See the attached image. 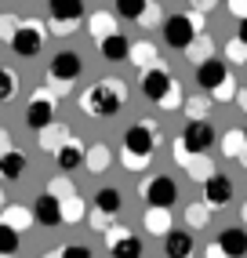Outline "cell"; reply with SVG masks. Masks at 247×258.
<instances>
[{"instance_id":"cell-30","label":"cell","mask_w":247,"mask_h":258,"mask_svg":"<svg viewBox=\"0 0 247 258\" xmlns=\"http://www.w3.org/2000/svg\"><path fill=\"white\" fill-rule=\"evenodd\" d=\"M186 218H189V226L193 229H200V226H207V222H211V204H189V208H186Z\"/></svg>"},{"instance_id":"cell-41","label":"cell","mask_w":247,"mask_h":258,"mask_svg":"<svg viewBox=\"0 0 247 258\" xmlns=\"http://www.w3.org/2000/svg\"><path fill=\"white\" fill-rule=\"evenodd\" d=\"M62 258H91V247H84V244H69L62 251Z\"/></svg>"},{"instance_id":"cell-37","label":"cell","mask_w":247,"mask_h":258,"mask_svg":"<svg viewBox=\"0 0 247 258\" xmlns=\"http://www.w3.org/2000/svg\"><path fill=\"white\" fill-rule=\"evenodd\" d=\"M225 55H229V62H247V44L229 40V44H225Z\"/></svg>"},{"instance_id":"cell-31","label":"cell","mask_w":247,"mask_h":258,"mask_svg":"<svg viewBox=\"0 0 247 258\" xmlns=\"http://www.w3.org/2000/svg\"><path fill=\"white\" fill-rule=\"evenodd\" d=\"M80 218H84V200H80V197H69V200H62V222L77 226Z\"/></svg>"},{"instance_id":"cell-34","label":"cell","mask_w":247,"mask_h":258,"mask_svg":"<svg viewBox=\"0 0 247 258\" xmlns=\"http://www.w3.org/2000/svg\"><path fill=\"white\" fill-rule=\"evenodd\" d=\"M211 102L215 98H193V102H186V113H189V120H207V109H211Z\"/></svg>"},{"instance_id":"cell-4","label":"cell","mask_w":247,"mask_h":258,"mask_svg":"<svg viewBox=\"0 0 247 258\" xmlns=\"http://www.w3.org/2000/svg\"><path fill=\"white\" fill-rule=\"evenodd\" d=\"M142 200L149 204V208H174V200H178V185H174V178L171 175H156V178H149L142 189Z\"/></svg>"},{"instance_id":"cell-43","label":"cell","mask_w":247,"mask_h":258,"mask_svg":"<svg viewBox=\"0 0 247 258\" xmlns=\"http://www.w3.org/2000/svg\"><path fill=\"white\" fill-rule=\"evenodd\" d=\"M229 11H233V15H240V22L247 19V4H229Z\"/></svg>"},{"instance_id":"cell-19","label":"cell","mask_w":247,"mask_h":258,"mask_svg":"<svg viewBox=\"0 0 247 258\" xmlns=\"http://www.w3.org/2000/svg\"><path fill=\"white\" fill-rule=\"evenodd\" d=\"M26 164H29V157H22L19 149H8L4 157H0V175H4L8 182H15V178L26 175Z\"/></svg>"},{"instance_id":"cell-1","label":"cell","mask_w":247,"mask_h":258,"mask_svg":"<svg viewBox=\"0 0 247 258\" xmlns=\"http://www.w3.org/2000/svg\"><path fill=\"white\" fill-rule=\"evenodd\" d=\"M124 98H128V84L124 80H102L80 95V109L91 116H113V113H120Z\"/></svg>"},{"instance_id":"cell-35","label":"cell","mask_w":247,"mask_h":258,"mask_svg":"<svg viewBox=\"0 0 247 258\" xmlns=\"http://www.w3.org/2000/svg\"><path fill=\"white\" fill-rule=\"evenodd\" d=\"M47 193L58 197V200H69V197H73V189H69L66 178H51V182H47Z\"/></svg>"},{"instance_id":"cell-28","label":"cell","mask_w":247,"mask_h":258,"mask_svg":"<svg viewBox=\"0 0 247 258\" xmlns=\"http://www.w3.org/2000/svg\"><path fill=\"white\" fill-rule=\"evenodd\" d=\"M105 167H109V146H91V149H87V171H95V175H98V171H105Z\"/></svg>"},{"instance_id":"cell-9","label":"cell","mask_w":247,"mask_h":258,"mask_svg":"<svg viewBox=\"0 0 247 258\" xmlns=\"http://www.w3.org/2000/svg\"><path fill=\"white\" fill-rule=\"evenodd\" d=\"M40 47H44V29L37 22H22L15 40H11V51L22 58H33V55H40Z\"/></svg>"},{"instance_id":"cell-7","label":"cell","mask_w":247,"mask_h":258,"mask_svg":"<svg viewBox=\"0 0 247 258\" xmlns=\"http://www.w3.org/2000/svg\"><path fill=\"white\" fill-rule=\"evenodd\" d=\"M47 11H51V26H55L58 33H69L77 22H84V15H87V8L80 4V0H51Z\"/></svg>"},{"instance_id":"cell-13","label":"cell","mask_w":247,"mask_h":258,"mask_svg":"<svg viewBox=\"0 0 247 258\" xmlns=\"http://www.w3.org/2000/svg\"><path fill=\"white\" fill-rule=\"evenodd\" d=\"M33 218H37V226H47V229L58 226V222H62V200L44 193L37 204H33Z\"/></svg>"},{"instance_id":"cell-2","label":"cell","mask_w":247,"mask_h":258,"mask_svg":"<svg viewBox=\"0 0 247 258\" xmlns=\"http://www.w3.org/2000/svg\"><path fill=\"white\" fill-rule=\"evenodd\" d=\"M160 142V127L153 120H135V124L124 131V153H135V157L153 160V149Z\"/></svg>"},{"instance_id":"cell-27","label":"cell","mask_w":247,"mask_h":258,"mask_svg":"<svg viewBox=\"0 0 247 258\" xmlns=\"http://www.w3.org/2000/svg\"><path fill=\"white\" fill-rule=\"evenodd\" d=\"M131 58H135V66H142V73H149V70H156V51L142 40V44H135L131 47Z\"/></svg>"},{"instance_id":"cell-50","label":"cell","mask_w":247,"mask_h":258,"mask_svg":"<svg viewBox=\"0 0 247 258\" xmlns=\"http://www.w3.org/2000/svg\"><path fill=\"white\" fill-rule=\"evenodd\" d=\"M4 258H15V254H4Z\"/></svg>"},{"instance_id":"cell-33","label":"cell","mask_w":247,"mask_h":258,"mask_svg":"<svg viewBox=\"0 0 247 258\" xmlns=\"http://www.w3.org/2000/svg\"><path fill=\"white\" fill-rule=\"evenodd\" d=\"M0 251H4V254H15V251H19V229L4 226V222H0Z\"/></svg>"},{"instance_id":"cell-23","label":"cell","mask_w":247,"mask_h":258,"mask_svg":"<svg viewBox=\"0 0 247 258\" xmlns=\"http://www.w3.org/2000/svg\"><path fill=\"white\" fill-rule=\"evenodd\" d=\"M87 26H91V33L98 37V44L102 40H109V37H116V22H113V15H91V19H87Z\"/></svg>"},{"instance_id":"cell-26","label":"cell","mask_w":247,"mask_h":258,"mask_svg":"<svg viewBox=\"0 0 247 258\" xmlns=\"http://www.w3.org/2000/svg\"><path fill=\"white\" fill-rule=\"evenodd\" d=\"M186 55H189V62L197 66V70H200L204 62H211V58H215V55H211V37H207V33H204V37H197V40H193V47L186 51Z\"/></svg>"},{"instance_id":"cell-17","label":"cell","mask_w":247,"mask_h":258,"mask_svg":"<svg viewBox=\"0 0 247 258\" xmlns=\"http://www.w3.org/2000/svg\"><path fill=\"white\" fill-rule=\"evenodd\" d=\"M174 157H178V164H182L197 182H207L211 175H215V171H211V164H207V157H189V153L178 149V146H174Z\"/></svg>"},{"instance_id":"cell-45","label":"cell","mask_w":247,"mask_h":258,"mask_svg":"<svg viewBox=\"0 0 247 258\" xmlns=\"http://www.w3.org/2000/svg\"><path fill=\"white\" fill-rule=\"evenodd\" d=\"M236 102H240V109L247 113V88H240V95H236Z\"/></svg>"},{"instance_id":"cell-44","label":"cell","mask_w":247,"mask_h":258,"mask_svg":"<svg viewBox=\"0 0 247 258\" xmlns=\"http://www.w3.org/2000/svg\"><path fill=\"white\" fill-rule=\"evenodd\" d=\"M236 40H240V44H247V19H243V22H240V29H236Z\"/></svg>"},{"instance_id":"cell-20","label":"cell","mask_w":247,"mask_h":258,"mask_svg":"<svg viewBox=\"0 0 247 258\" xmlns=\"http://www.w3.org/2000/svg\"><path fill=\"white\" fill-rule=\"evenodd\" d=\"M120 204H124V197H120V189H113V185H105V189H98V193H95V211L109 215V218H116Z\"/></svg>"},{"instance_id":"cell-11","label":"cell","mask_w":247,"mask_h":258,"mask_svg":"<svg viewBox=\"0 0 247 258\" xmlns=\"http://www.w3.org/2000/svg\"><path fill=\"white\" fill-rule=\"evenodd\" d=\"M229 77H233V73H229V66H225L222 58H211V62H204L200 70H197V84H200V91H211V95H215Z\"/></svg>"},{"instance_id":"cell-24","label":"cell","mask_w":247,"mask_h":258,"mask_svg":"<svg viewBox=\"0 0 247 258\" xmlns=\"http://www.w3.org/2000/svg\"><path fill=\"white\" fill-rule=\"evenodd\" d=\"M55 160H58V167H62V171H73V167H80V164H87V153H84V149H80L77 142H69V146H66V149L58 153V157H55Z\"/></svg>"},{"instance_id":"cell-25","label":"cell","mask_w":247,"mask_h":258,"mask_svg":"<svg viewBox=\"0 0 247 258\" xmlns=\"http://www.w3.org/2000/svg\"><path fill=\"white\" fill-rule=\"evenodd\" d=\"M142 11H149L146 0H116V15H120V19H128V22H142L146 19Z\"/></svg>"},{"instance_id":"cell-46","label":"cell","mask_w":247,"mask_h":258,"mask_svg":"<svg viewBox=\"0 0 247 258\" xmlns=\"http://www.w3.org/2000/svg\"><path fill=\"white\" fill-rule=\"evenodd\" d=\"M44 258H62V254H55V251H47V254H44Z\"/></svg>"},{"instance_id":"cell-8","label":"cell","mask_w":247,"mask_h":258,"mask_svg":"<svg viewBox=\"0 0 247 258\" xmlns=\"http://www.w3.org/2000/svg\"><path fill=\"white\" fill-rule=\"evenodd\" d=\"M26 124L33 131H47L51 124H55V102H51L47 91H37L33 95V102L26 106Z\"/></svg>"},{"instance_id":"cell-39","label":"cell","mask_w":247,"mask_h":258,"mask_svg":"<svg viewBox=\"0 0 247 258\" xmlns=\"http://www.w3.org/2000/svg\"><path fill=\"white\" fill-rule=\"evenodd\" d=\"M120 164L128 167V171H146V164H149V160H146V157H135V153H124Z\"/></svg>"},{"instance_id":"cell-18","label":"cell","mask_w":247,"mask_h":258,"mask_svg":"<svg viewBox=\"0 0 247 258\" xmlns=\"http://www.w3.org/2000/svg\"><path fill=\"white\" fill-rule=\"evenodd\" d=\"M66 146H69V127L66 124H51L47 131H40V149H47V153L58 157Z\"/></svg>"},{"instance_id":"cell-10","label":"cell","mask_w":247,"mask_h":258,"mask_svg":"<svg viewBox=\"0 0 247 258\" xmlns=\"http://www.w3.org/2000/svg\"><path fill=\"white\" fill-rule=\"evenodd\" d=\"M80 70H84V62H80L77 51H58V55L47 62V77L55 80V84H69V80H77V77H80Z\"/></svg>"},{"instance_id":"cell-48","label":"cell","mask_w":247,"mask_h":258,"mask_svg":"<svg viewBox=\"0 0 247 258\" xmlns=\"http://www.w3.org/2000/svg\"><path fill=\"white\" fill-rule=\"evenodd\" d=\"M243 222H247V204H243Z\"/></svg>"},{"instance_id":"cell-36","label":"cell","mask_w":247,"mask_h":258,"mask_svg":"<svg viewBox=\"0 0 247 258\" xmlns=\"http://www.w3.org/2000/svg\"><path fill=\"white\" fill-rule=\"evenodd\" d=\"M233 95H240V88H236V80L229 77V80L222 84V88H218L215 95H211V98H215V102H233Z\"/></svg>"},{"instance_id":"cell-21","label":"cell","mask_w":247,"mask_h":258,"mask_svg":"<svg viewBox=\"0 0 247 258\" xmlns=\"http://www.w3.org/2000/svg\"><path fill=\"white\" fill-rule=\"evenodd\" d=\"M146 229H149L153 236H167V233H174L171 215H167L164 208H149V215H146Z\"/></svg>"},{"instance_id":"cell-29","label":"cell","mask_w":247,"mask_h":258,"mask_svg":"<svg viewBox=\"0 0 247 258\" xmlns=\"http://www.w3.org/2000/svg\"><path fill=\"white\" fill-rule=\"evenodd\" d=\"M222 149H225V157H243V153H247V139H243V131H225Z\"/></svg>"},{"instance_id":"cell-5","label":"cell","mask_w":247,"mask_h":258,"mask_svg":"<svg viewBox=\"0 0 247 258\" xmlns=\"http://www.w3.org/2000/svg\"><path fill=\"white\" fill-rule=\"evenodd\" d=\"M197 37H200V33H197V22H193L189 15H171V19L164 22V40H167V47L189 51Z\"/></svg>"},{"instance_id":"cell-3","label":"cell","mask_w":247,"mask_h":258,"mask_svg":"<svg viewBox=\"0 0 247 258\" xmlns=\"http://www.w3.org/2000/svg\"><path fill=\"white\" fill-rule=\"evenodd\" d=\"M211 146H215V127H211V120H189L182 139H178V149H186L189 157H207Z\"/></svg>"},{"instance_id":"cell-22","label":"cell","mask_w":247,"mask_h":258,"mask_svg":"<svg viewBox=\"0 0 247 258\" xmlns=\"http://www.w3.org/2000/svg\"><path fill=\"white\" fill-rule=\"evenodd\" d=\"M142 251H146V244L131 233V236H124L120 244L109 247V258H142Z\"/></svg>"},{"instance_id":"cell-40","label":"cell","mask_w":247,"mask_h":258,"mask_svg":"<svg viewBox=\"0 0 247 258\" xmlns=\"http://www.w3.org/2000/svg\"><path fill=\"white\" fill-rule=\"evenodd\" d=\"M124 236H131V233H128V229H124V226H109V229H105V244H109V247H113V244H120V240H124Z\"/></svg>"},{"instance_id":"cell-12","label":"cell","mask_w":247,"mask_h":258,"mask_svg":"<svg viewBox=\"0 0 247 258\" xmlns=\"http://www.w3.org/2000/svg\"><path fill=\"white\" fill-rule=\"evenodd\" d=\"M229 200H233V182L215 171V175L204 182V204H211V208H222V204H229Z\"/></svg>"},{"instance_id":"cell-14","label":"cell","mask_w":247,"mask_h":258,"mask_svg":"<svg viewBox=\"0 0 247 258\" xmlns=\"http://www.w3.org/2000/svg\"><path fill=\"white\" fill-rule=\"evenodd\" d=\"M164 254H167V258H193V254H197V244H193L189 233L174 229V233L164 236Z\"/></svg>"},{"instance_id":"cell-47","label":"cell","mask_w":247,"mask_h":258,"mask_svg":"<svg viewBox=\"0 0 247 258\" xmlns=\"http://www.w3.org/2000/svg\"><path fill=\"white\" fill-rule=\"evenodd\" d=\"M240 164H243V167H247V153H243V157H240Z\"/></svg>"},{"instance_id":"cell-38","label":"cell","mask_w":247,"mask_h":258,"mask_svg":"<svg viewBox=\"0 0 247 258\" xmlns=\"http://www.w3.org/2000/svg\"><path fill=\"white\" fill-rule=\"evenodd\" d=\"M0 80H4V95H0V98L11 102V98H15V88H19V80H15V73H11V70H0Z\"/></svg>"},{"instance_id":"cell-32","label":"cell","mask_w":247,"mask_h":258,"mask_svg":"<svg viewBox=\"0 0 247 258\" xmlns=\"http://www.w3.org/2000/svg\"><path fill=\"white\" fill-rule=\"evenodd\" d=\"M29 222H37V218H33L26 208H8L4 211V226H11V229H26Z\"/></svg>"},{"instance_id":"cell-6","label":"cell","mask_w":247,"mask_h":258,"mask_svg":"<svg viewBox=\"0 0 247 258\" xmlns=\"http://www.w3.org/2000/svg\"><path fill=\"white\" fill-rule=\"evenodd\" d=\"M174 80L164 66H156V70H149V73H142V80H138V88H142V95L149 98V102H156V106H164L167 102V95L174 91Z\"/></svg>"},{"instance_id":"cell-49","label":"cell","mask_w":247,"mask_h":258,"mask_svg":"<svg viewBox=\"0 0 247 258\" xmlns=\"http://www.w3.org/2000/svg\"><path fill=\"white\" fill-rule=\"evenodd\" d=\"M243 139H247V127H243Z\"/></svg>"},{"instance_id":"cell-16","label":"cell","mask_w":247,"mask_h":258,"mask_svg":"<svg viewBox=\"0 0 247 258\" xmlns=\"http://www.w3.org/2000/svg\"><path fill=\"white\" fill-rule=\"evenodd\" d=\"M131 47H135V44L124 37V33H116V37H109V40L98 44V51H102L105 62H124V58H131Z\"/></svg>"},{"instance_id":"cell-15","label":"cell","mask_w":247,"mask_h":258,"mask_svg":"<svg viewBox=\"0 0 247 258\" xmlns=\"http://www.w3.org/2000/svg\"><path fill=\"white\" fill-rule=\"evenodd\" d=\"M218 247H222L229 258H243V254H247V233H243V229H233V226L222 229V233H218Z\"/></svg>"},{"instance_id":"cell-42","label":"cell","mask_w":247,"mask_h":258,"mask_svg":"<svg viewBox=\"0 0 247 258\" xmlns=\"http://www.w3.org/2000/svg\"><path fill=\"white\" fill-rule=\"evenodd\" d=\"M207 258H229V254H225V251L218 247V240H215V244H211V247H207Z\"/></svg>"}]
</instances>
